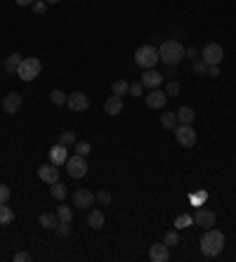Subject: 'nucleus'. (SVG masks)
I'll list each match as a JSON object with an SVG mask.
<instances>
[{"label":"nucleus","mask_w":236,"mask_h":262,"mask_svg":"<svg viewBox=\"0 0 236 262\" xmlns=\"http://www.w3.org/2000/svg\"><path fill=\"white\" fill-rule=\"evenodd\" d=\"M158 57L165 66H177L184 59V45L180 40H163L158 47Z\"/></svg>","instance_id":"obj_1"},{"label":"nucleus","mask_w":236,"mask_h":262,"mask_svg":"<svg viewBox=\"0 0 236 262\" xmlns=\"http://www.w3.org/2000/svg\"><path fill=\"white\" fill-rule=\"evenodd\" d=\"M225 248V234L217 229H205V234L201 236V253L208 255V258H215V255H220Z\"/></svg>","instance_id":"obj_2"},{"label":"nucleus","mask_w":236,"mask_h":262,"mask_svg":"<svg viewBox=\"0 0 236 262\" xmlns=\"http://www.w3.org/2000/svg\"><path fill=\"white\" fill-rule=\"evenodd\" d=\"M40 69H43L40 59H36V57H24L19 69H17V76L22 78L24 83H31V80H36V78L40 76Z\"/></svg>","instance_id":"obj_3"},{"label":"nucleus","mask_w":236,"mask_h":262,"mask_svg":"<svg viewBox=\"0 0 236 262\" xmlns=\"http://www.w3.org/2000/svg\"><path fill=\"white\" fill-rule=\"evenodd\" d=\"M135 62H137L140 69H154L156 62H161V57H158V50L154 45H142L135 52Z\"/></svg>","instance_id":"obj_4"},{"label":"nucleus","mask_w":236,"mask_h":262,"mask_svg":"<svg viewBox=\"0 0 236 262\" xmlns=\"http://www.w3.org/2000/svg\"><path fill=\"white\" fill-rule=\"evenodd\" d=\"M66 173L71 175L74 180H80V177H85V175H87V161H85V156H80V153H74V156H69V161H66Z\"/></svg>","instance_id":"obj_5"},{"label":"nucleus","mask_w":236,"mask_h":262,"mask_svg":"<svg viewBox=\"0 0 236 262\" xmlns=\"http://www.w3.org/2000/svg\"><path fill=\"white\" fill-rule=\"evenodd\" d=\"M222 57H225V50H222V45H220V43H208L203 50H201V59H203L208 66L220 64V62H222Z\"/></svg>","instance_id":"obj_6"},{"label":"nucleus","mask_w":236,"mask_h":262,"mask_svg":"<svg viewBox=\"0 0 236 262\" xmlns=\"http://www.w3.org/2000/svg\"><path fill=\"white\" fill-rule=\"evenodd\" d=\"M175 137H177V142L182 144L184 149H189L196 144V132H194L192 125H187V123H180L177 128H175Z\"/></svg>","instance_id":"obj_7"},{"label":"nucleus","mask_w":236,"mask_h":262,"mask_svg":"<svg viewBox=\"0 0 236 262\" xmlns=\"http://www.w3.org/2000/svg\"><path fill=\"white\" fill-rule=\"evenodd\" d=\"M66 107L76 113H83V111L90 109V99H87L85 92H71L69 99H66Z\"/></svg>","instance_id":"obj_8"},{"label":"nucleus","mask_w":236,"mask_h":262,"mask_svg":"<svg viewBox=\"0 0 236 262\" xmlns=\"http://www.w3.org/2000/svg\"><path fill=\"white\" fill-rule=\"evenodd\" d=\"M144 99H147V107L149 109H163L165 104H168V95H165V90H149L147 95H144Z\"/></svg>","instance_id":"obj_9"},{"label":"nucleus","mask_w":236,"mask_h":262,"mask_svg":"<svg viewBox=\"0 0 236 262\" xmlns=\"http://www.w3.org/2000/svg\"><path fill=\"white\" fill-rule=\"evenodd\" d=\"M47 156H50V163H54L57 168H62V165H66V161H69V147L57 142L52 149L47 151Z\"/></svg>","instance_id":"obj_10"},{"label":"nucleus","mask_w":236,"mask_h":262,"mask_svg":"<svg viewBox=\"0 0 236 262\" xmlns=\"http://www.w3.org/2000/svg\"><path fill=\"white\" fill-rule=\"evenodd\" d=\"M142 85L144 87H149V90H156V87H161L163 85V74H158V71H154V69H144V74H142Z\"/></svg>","instance_id":"obj_11"},{"label":"nucleus","mask_w":236,"mask_h":262,"mask_svg":"<svg viewBox=\"0 0 236 262\" xmlns=\"http://www.w3.org/2000/svg\"><path fill=\"white\" fill-rule=\"evenodd\" d=\"M194 222H196L198 227H203V229H210V227H215V213L208 210V208H198V210L194 213Z\"/></svg>","instance_id":"obj_12"},{"label":"nucleus","mask_w":236,"mask_h":262,"mask_svg":"<svg viewBox=\"0 0 236 262\" xmlns=\"http://www.w3.org/2000/svg\"><path fill=\"white\" fill-rule=\"evenodd\" d=\"M24 99L19 92H10V95H5V99H2V111L5 113H19V109H22Z\"/></svg>","instance_id":"obj_13"},{"label":"nucleus","mask_w":236,"mask_h":262,"mask_svg":"<svg viewBox=\"0 0 236 262\" xmlns=\"http://www.w3.org/2000/svg\"><path fill=\"white\" fill-rule=\"evenodd\" d=\"M38 177L43 180L45 185H54V182L59 180V168L54 163H43L38 168Z\"/></svg>","instance_id":"obj_14"},{"label":"nucleus","mask_w":236,"mask_h":262,"mask_svg":"<svg viewBox=\"0 0 236 262\" xmlns=\"http://www.w3.org/2000/svg\"><path fill=\"white\" fill-rule=\"evenodd\" d=\"M95 203V194L90 189H76L74 191V206L76 208H92Z\"/></svg>","instance_id":"obj_15"},{"label":"nucleus","mask_w":236,"mask_h":262,"mask_svg":"<svg viewBox=\"0 0 236 262\" xmlns=\"http://www.w3.org/2000/svg\"><path fill=\"white\" fill-rule=\"evenodd\" d=\"M149 260L151 262H168L170 260V248L165 243H154L149 248Z\"/></svg>","instance_id":"obj_16"},{"label":"nucleus","mask_w":236,"mask_h":262,"mask_svg":"<svg viewBox=\"0 0 236 262\" xmlns=\"http://www.w3.org/2000/svg\"><path fill=\"white\" fill-rule=\"evenodd\" d=\"M104 111H107L109 116H118V113L123 111V97H118V95H111V97L104 102Z\"/></svg>","instance_id":"obj_17"},{"label":"nucleus","mask_w":236,"mask_h":262,"mask_svg":"<svg viewBox=\"0 0 236 262\" xmlns=\"http://www.w3.org/2000/svg\"><path fill=\"white\" fill-rule=\"evenodd\" d=\"M87 225L92 227V229H102L104 227V213L95 208V210H90V215H87Z\"/></svg>","instance_id":"obj_18"},{"label":"nucleus","mask_w":236,"mask_h":262,"mask_svg":"<svg viewBox=\"0 0 236 262\" xmlns=\"http://www.w3.org/2000/svg\"><path fill=\"white\" fill-rule=\"evenodd\" d=\"M175 113H177V123H187V125H192L194 118H196V111L192 107H180Z\"/></svg>","instance_id":"obj_19"},{"label":"nucleus","mask_w":236,"mask_h":262,"mask_svg":"<svg viewBox=\"0 0 236 262\" xmlns=\"http://www.w3.org/2000/svg\"><path fill=\"white\" fill-rule=\"evenodd\" d=\"M38 222H40V227H43V229H57L59 218H57V213H43V215L38 218Z\"/></svg>","instance_id":"obj_20"},{"label":"nucleus","mask_w":236,"mask_h":262,"mask_svg":"<svg viewBox=\"0 0 236 262\" xmlns=\"http://www.w3.org/2000/svg\"><path fill=\"white\" fill-rule=\"evenodd\" d=\"M24 57L19 55V52H12L7 59H5V71L7 74H17V69H19V64H22Z\"/></svg>","instance_id":"obj_21"},{"label":"nucleus","mask_w":236,"mask_h":262,"mask_svg":"<svg viewBox=\"0 0 236 262\" xmlns=\"http://www.w3.org/2000/svg\"><path fill=\"white\" fill-rule=\"evenodd\" d=\"M161 125L165 130H175L177 128V113L175 111H163L161 113Z\"/></svg>","instance_id":"obj_22"},{"label":"nucleus","mask_w":236,"mask_h":262,"mask_svg":"<svg viewBox=\"0 0 236 262\" xmlns=\"http://www.w3.org/2000/svg\"><path fill=\"white\" fill-rule=\"evenodd\" d=\"M50 194H52V196L57 198V201H64L66 194H69V189H66L64 182H59V180H57L54 185H50Z\"/></svg>","instance_id":"obj_23"},{"label":"nucleus","mask_w":236,"mask_h":262,"mask_svg":"<svg viewBox=\"0 0 236 262\" xmlns=\"http://www.w3.org/2000/svg\"><path fill=\"white\" fill-rule=\"evenodd\" d=\"M12 220H14V210H12L7 203H0V227L10 225Z\"/></svg>","instance_id":"obj_24"},{"label":"nucleus","mask_w":236,"mask_h":262,"mask_svg":"<svg viewBox=\"0 0 236 262\" xmlns=\"http://www.w3.org/2000/svg\"><path fill=\"white\" fill-rule=\"evenodd\" d=\"M54 213H57V218H59V222H71V220H74V210H71L69 206H64V201H62V206L57 208Z\"/></svg>","instance_id":"obj_25"},{"label":"nucleus","mask_w":236,"mask_h":262,"mask_svg":"<svg viewBox=\"0 0 236 262\" xmlns=\"http://www.w3.org/2000/svg\"><path fill=\"white\" fill-rule=\"evenodd\" d=\"M128 90H130L128 80H116V83L111 85V92H114V95H118V97H125V95H128Z\"/></svg>","instance_id":"obj_26"},{"label":"nucleus","mask_w":236,"mask_h":262,"mask_svg":"<svg viewBox=\"0 0 236 262\" xmlns=\"http://www.w3.org/2000/svg\"><path fill=\"white\" fill-rule=\"evenodd\" d=\"M66 99H69V95H66V92H62V90H52V92H50V102H52V104H57V107H64Z\"/></svg>","instance_id":"obj_27"},{"label":"nucleus","mask_w":236,"mask_h":262,"mask_svg":"<svg viewBox=\"0 0 236 262\" xmlns=\"http://www.w3.org/2000/svg\"><path fill=\"white\" fill-rule=\"evenodd\" d=\"M59 144H64V147H74V144H76V132H71V130L62 132V135H59Z\"/></svg>","instance_id":"obj_28"},{"label":"nucleus","mask_w":236,"mask_h":262,"mask_svg":"<svg viewBox=\"0 0 236 262\" xmlns=\"http://www.w3.org/2000/svg\"><path fill=\"white\" fill-rule=\"evenodd\" d=\"M95 201H99V206H109V203H111V191L99 189V191L95 194Z\"/></svg>","instance_id":"obj_29"},{"label":"nucleus","mask_w":236,"mask_h":262,"mask_svg":"<svg viewBox=\"0 0 236 262\" xmlns=\"http://www.w3.org/2000/svg\"><path fill=\"white\" fill-rule=\"evenodd\" d=\"M194 222V218L192 215H177V220H175V229H184V227H189V225H192Z\"/></svg>","instance_id":"obj_30"},{"label":"nucleus","mask_w":236,"mask_h":262,"mask_svg":"<svg viewBox=\"0 0 236 262\" xmlns=\"http://www.w3.org/2000/svg\"><path fill=\"white\" fill-rule=\"evenodd\" d=\"M165 95H168V97H177V95H180V83H177V80H168V83H165Z\"/></svg>","instance_id":"obj_31"},{"label":"nucleus","mask_w":236,"mask_h":262,"mask_svg":"<svg viewBox=\"0 0 236 262\" xmlns=\"http://www.w3.org/2000/svg\"><path fill=\"white\" fill-rule=\"evenodd\" d=\"M163 243H165L168 248H172V246H177V243H180V234H177V231H168V234L163 236Z\"/></svg>","instance_id":"obj_32"},{"label":"nucleus","mask_w":236,"mask_h":262,"mask_svg":"<svg viewBox=\"0 0 236 262\" xmlns=\"http://www.w3.org/2000/svg\"><path fill=\"white\" fill-rule=\"evenodd\" d=\"M128 95H130V97H142V95H144V85H142V80H137V83H130Z\"/></svg>","instance_id":"obj_33"},{"label":"nucleus","mask_w":236,"mask_h":262,"mask_svg":"<svg viewBox=\"0 0 236 262\" xmlns=\"http://www.w3.org/2000/svg\"><path fill=\"white\" fill-rule=\"evenodd\" d=\"M74 151L80 153V156H87V153L92 151V147H90V142H76L74 144Z\"/></svg>","instance_id":"obj_34"},{"label":"nucleus","mask_w":236,"mask_h":262,"mask_svg":"<svg viewBox=\"0 0 236 262\" xmlns=\"http://www.w3.org/2000/svg\"><path fill=\"white\" fill-rule=\"evenodd\" d=\"M194 74H198V76L208 74V64H205L201 57H198V59H194Z\"/></svg>","instance_id":"obj_35"},{"label":"nucleus","mask_w":236,"mask_h":262,"mask_svg":"<svg viewBox=\"0 0 236 262\" xmlns=\"http://www.w3.org/2000/svg\"><path fill=\"white\" fill-rule=\"evenodd\" d=\"M57 234H59L62 239H66V236L71 234V222H59V225H57Z\"/></svg>","instance_id":"obj_36"},{"label":"nucleus","mask_w":236,"mask_h":262,"mask_svg":"<svg viewBox=\"0 0 236 262\" xmlns=\"http://www.w3.org/2000/svg\"><path fill=\"white\" fill-rule=\"evenodd\" d=\"M31 7H33V12H36V14H43V12L47 10V2H45V0H36Z\"/></svg>","instance_id":"obj_37"},{"label":"nucleus","mask_w":236,"mask_h":262,"mask_svg":"<svg viewBox=\"0 0 236 262\" xmlns=\"http://www.w3.org/2000/svg\"><path fill=\"white\" fill-rule=\"evenodd\" d=\"M10 201V187L0 185V203H7Z\"/></svg>","instance_id":"obj_38"},{"label":"nucleus","mask_w":236,"mask_h":262,"mask_svg":"<svg viewBox=\"0 0 236 262\" xmlns=\"http://www.w3.org/2000/svg\"><path fill=\"white\" fill-rule=\"evenodd\" d=\"M184 57H187V59H198V50H196V47H184Z\"/></svg>","instance_id":"obj_39"},{"label":"nucleus","mask_w":236,"mask_h":262,"mask_svg":"<svg viewBox=\"0 0 236 262\" xmlns=\"http://www.w3.org/2000/svg\"><path fill=\"white\" fill-rule=\"evenodd\" d=\"M205 198H208V194H205V191H198V194H192V203H203Z\"/></svg>","instance_id":"obj_40"},{"label":"nucleus","mask_w":236,"mask_h":262,"mask_svg":"<svg viewBox=\"0 0 236 262\" xmlns=\"http://www.w3.org/2000/svg\"><path fill=\"white\" fill-rule=\"evenodd\" d=\"M14 260H17V262H29V260H31V255H29L26 251H22V253H17V255H14Z\"/></svg>","instance_id":"obj_41"},{"label":"nucleus","mask_w":236,"mask_h":262,"mask_svg":"<svg viewBox=\"0 0 236 262\" xmlns=\"http://www.w3.org/2000/svg\"><path fill=\"white\" fill-rule=\"evenodd\" d=\"M208 76H220V64H213V66H208Z\"/></svg>","instance_id":"obj_42"},{"label":"nucleus","mask_w":236,"mask_h":262,"mask_svg":"<svg viewBox=\"0 0 236 262\" xmlns=\"http://www.w3.org/2000/svg\"><path fill=\"white\" fill-rule=\"evenodd\" d=\"M14 2H17L19 7H31V5L36 2V0H14Z\"/></svg>","instance_id":"obj_43"},{"label":"nucleus","mask_w":236,"mask_h":262,"mask_svg":"<svg viewBox=\"0 0 236 262\" xmlns=\"http://www.w3.org/2000/svg\"><path fill=\"white\" fill-rule=\"evenodd\" d=\"M47 5H54V2H62V0H45Z\"/></svg>","instance_id":"obj_44"}]
</instances>
